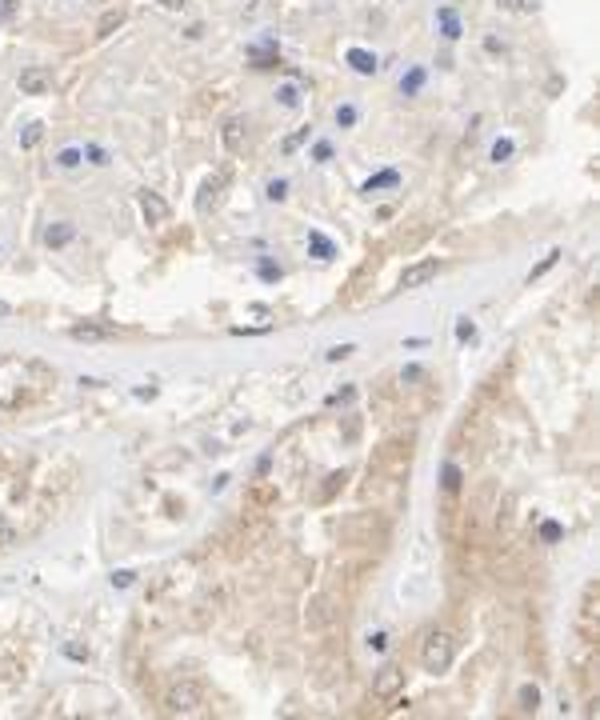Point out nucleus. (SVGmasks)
Masks as SVG:
<instances>
[{
  "label": "nucleus",
  "instance_id": "f257e3e1",
  "mask_svg": "<svg viewBox=\"0 0 600 720\" xmlns=\"http://www.w3.org/2000/svg\"><path fill=\"white\" fill-rule=\"evenodd\" d=\"M452 652H457V644L448 632H428L424 649H420V664H424V672H444L452 664Z\"/></svg>",
  "mask_w": 600,
  "mask_h": 720
},
{
  "label": "nucleus",
  "instance_id": "f03ea898",
  "mask_svg": "<svg viewBox=\"0 0 600 720\" xmlns=\"http://www.w3.org/2000/svg\"><path fill=\"white\" fill-rule=\"evenodd\" d=\"M164 704H168V712H196L200 709V684L196 680H176L168 689V696H164Z\"/></svg>",
  "mask_w": 600,
  "mask_h": 720
},
{
  "label": "nucleus",
  "instance_id": "7ed1b4c3",
  "mask_svg": "<svg viewBox=\"0 0 600 720\" xmlns=\"http://www.w3.org/2000/svg\"><path fill=\"white\" fill-rule=\"evenodd\" d=\"M400 689H405V669H400V664H385V669L372 676V696L377 700H392Z\"/></svg>",
  "mask_w": 600,
  "mask_h": 720
},
{
  "label": "nucleus",
  "instance_id": "20e7f679",
  "mask_svg": "<svg viewBox=\"0 0 600 720\" xmlns=\"http://www.w3.org/2000/svg\"><path fill=\"white\" fill-rule=\"evenodd\" d=\"M437 276H440V260H417L400 273V288H424V284L437 280Z\"/></svg>",
  "mask_w": 600,
  "mask_h": 720
},
{
  "label": "nucleus",
  "instance_id": "39448f33",
  "mask_svg": "<svg viewBox=\"0 0 600 720\" xmlns=\"http://www.w3.org/2000/svg\"><path fill=\"white\" fill-rule=\"evenodd\" d=\"M16 84H21L24 96H44V92L52 88V72H49V69H41V64H32V69H21Z\"/></svg>",
  "mask_w": 600,
  "mask_h": 720
},
{
  "label": "nucleus",
  "instance_id": "423d86ee",
  "mask_svg": "<svg viewBox=\"0 0 600 720\" xmlns=\"http://www.w3.org/2000/svg\"><path fill=\"white\" fill-rule=\"evenodd\" d=\"M141 213H144V220H148V224H164V220H168V204H164L161 193L144 188V193H141Z\"/></svg>",
  "mask_w": 600,
  "mask_h": 720
},
{
  "label": "nucleus",
  "instance_id": "0eeeda50",
  "mask_svg": "<svg viewBox=\"0 0 600 720\" xmlns=\"http://www.w3.org/2000/svg\"><path fill=\"white\" fill-rule=\"evenodd\" d=\"M72 240H76V224L72 220H56L49 233H44V244H49V248H64V244H72Z\"/></svg>",
  "mask_w": 600,
  "mask_h": 720
},
{
  "label": "nucleus",
  "instance_id": "6e6552de",
  "mask_svg": "<svg viewBox=\"0 0 600 720\" xmlns=\"http://www.w3.org/2000/svg\"><path fill=\"white\" fill-rule=\"evenodd\" d=\"M240 144H245V124L224 121V148H228V153H240Z\"/></svg>",
  "mask_w": 600,
  "mask_h": 720
},
{
  "label": "nucleus",
  "instance_id": "1a4fd4ad",
  "mask_svg": "<svg viewBox=\"0 0 600 720\" xmlns=\"http://www.w3.org/2000/svg\"><path fill=\"white\" fill-rule=\"evenodd\" d=\"M121 24H124V9H108L101 21H96V32H101V36H108V32H116Z\"/></svg>",
  "mask_w": 600,
  "mask_h": 720
},
{
  "label": "nucleus",
  "instance_id": "9d476101",
  "mask_svg": "<svg viewBox=\"0 0 600 720\" xmlns=\"http://www.w3.org/2000/svg\"><path fill=\"white\" fill-rule=\"evenodd\" d=\"M72 336H76V340H104V336H112V328L108 325H76Z\"/></svg>",
  "mask_w": 600,
  "mask_h": 720
},
{
  "label": "nucleus",
  "instance_id": "9b49d317",
  "mask_svg": "<svg viewBox=\"0 0 600 720\" xmlns=\"http://www.w3.org/2000/svg\"><path fill=\"white\" fill-rule=\"evenodd\" d=\"M348 64H352L356 72H365V76H368V72H377V56H368L365 49H352V52H348Z\"/></svg>",
  "mask_w": 600,
  "mask_h": 720
},
{
  "label": "nucleus",
  "instance_id": "f8f14e48",
  "mask_svg": "<svg viewBox=\"0 0 600 720\" xmlns=\"http://www.w3.org/2000/svg\"><path fill=\"white\" fill-rule=\"evenodd\" d=\"M41 136H44V124H41V121H32L29 128H24L21 144H24V148H36V144H41Z\"/></svg>",
  "mask_w": 600,
  "mask_h": 720
},
{
  "label": "nucleus",
  "instance_id": "ddd939ff",
  "mask_svg": "<svg viewBox=\"0 0 600 720\" xmlns=\"http://www.w3.org/2000/svg\"><path fill=\"white\" fill-rule=\"evenodd\" d=\"M392 184H400V176H397V173H380V176H372V181L365 184V193H377V188H392Z\"/></svg>",
  "mask_w": 600,
  "mask_h": 720
},
{
  "label": "nucleus",
  "instance_id": "4468645a",
  "mask_svg": "<svg viewBox=\"0 0 600 720\" xmlns=\"http://www.w3.org/2000/svg\"><path fill=\"white\" fill-rule=\"evenodd\" d=\"M537 704H540V692H537V684H524V689H520V709H524V712H532Z\"/></svg>",
  "mask_w": 600,
  "mask_h": 720
},
{
  "label": "nucleus",
  "instance_id": "2eb2a0df",
  "mask_svg": "<svg viewBox=\"0 0 600 720\" xmlns=\"http://www.w3.org/2000/svg\"><path fill=\"white\" fill-rule=\"evenodd\" d=\"M81 161H84V153H81V148H64V153L56 156V164H61V168H76Z\"/></svg>",
  "mask_w": 600,
  "mask_h": 720
},
{
  "label": "nucleus",
  "instance_id": "dca6fc26",
  "mask_svg": "<svg viewBox=\"0 0 600 720\" xmlns=\"http://www.w3.org/2000/svg\"><path fill=\"white\" fill-rule=\"evenodd\" d=\"M444 488L448 492H457L460 488V468L457 465H444Z\"/></svg>",
  "mask_w": 600,
  "mask_h": 720
},
{
  "label": "nucleus",
  "instance_id": "f3484780",
  "mask_svg": "<svg viewBox=\"0 0 600 720\" xmlns=\"http://www.w3.org/2000/svg\"><path fill=\"white\" fill-rule=\"evenodd\" d=\"M308 240H312V253H316V256H332V244H328L320 233H312Z\"/></svg>",
  "mask_w": 600,
  "mask_h": 720
},
{
  "label": "nucleus",
  "instance_id": "a211bd4d",
  "mask_svg": "<svg viewBox=\"0 0 600 720\" xmlns=\"http://www.w3.org/2000/svg\"><path fill=\"white\" fill-rule=\"evenodd\" d=\"M556 256H560V253H549V256H544V260H540L537 268H532V273H529V280H537V276H544V273H549L552 264H556Z\"/></svg>",
  "mask_w": 600,
  "mask_h": 720
},
{
  "label": "nucleus",
  "instance_id": "6ab92c4d",
  "mask_svg": "<svg viewBox=\"0 0 600 720\" xmlns=\"http://www.w3.org/2000/svg\"><path fill=\"white\" fill-rule=\"evenodd\" d=\"M512 156V141H497L492 144V161H509Z\"/></svg>",
  "mask_w": 600,
  "mask_h": 720
},
{
  "label": "nucleus",
  "instance_id": "aec40b11",
  "mask_svg": "<svg viewBox=\"0 0 600 720\" xmlns=\"http://www.w3.org/2000/svg\"><path fill=\"white\" fill-rule=\"evenodd\" d=\"M288 196V181H273L268 184V201H285Z\"/></svg>",
  "mask_w": 600,
  "mask_h": 720
},
{
  "label": "nucleus",
  "instance_id": "412c9836",
  "mask_svg": "<svg viewBox=\"0 0 600 720\" xmlns=\"http://www.w3.org/2000/svg\"><path fill=\"white\" fill-rule=\"evenodd\" d=\"M420 81H424V72H420V69H417V72H412V76H408V81H405V84H400V88H405V96H412V92H417V88H420Z\"/></svg>",
  "mask_w": 600,
  "mask_h": 720
},
{
  "label": "nucleus",
  "instance_id": "4be33fe9",
  "mask_svg": "<svg viewBox=\"0 0 600 720\" xmlns=\"http://www.w3.org/2000/svg\"><path fill=\"white\" fill-rule=\"evenodd\" d=\"M84 156H88L92 164H108V156H104V148H96V144H88V148H84Z\"/></svg>",
  "mask_w": 600,
  "mask_h": 720
},
{
  "label": "nucleus",
  "instance_id": "5701e85b",
  "mask_svg": "<svg viewBox=\"0 0 600 720\" xmlns=\"http://www.w3.org/2000/svg\"><path fill=\"white\" fill-rule=\"evenodd\" d=\"M64 656H72V660H88V649H81V644H64Z\"/></svg>",
  "mask_w": 600,
  "mask_h": 720
},
{
  "label": "nucleus",
  "instance_id": "b1692460",
  "mask_svg": "<svg viewBox=\"0 0 600 720\" xmlns=\"http://www.w3.org/2000/svg\"><path fill=\"white\" fill-rule=\"evenodd\" d=\"M12 540H16V532H12L9 524H0V552H4V548H9Z\"/></svg>",
  "mask_w": 600,
  "mask_h": 720
},
{
  "label": "nucleus",
  "instance_id": "393cba45",
  "mask_svg": "<svg viewBox=\"0 0 600 720\" xmlns=\"http://www.w3.org/2000/svg\"><path fill=\"white\" fill-rule=\"evenodd\" d=\"M112 584H116V589H128V584H133V572H112Z\"/></svg>",
  "mask_w": 600,
  "mask_h": 720
},
{
  "label": "nucleus",
  "instance_id": "a878e982",
  "mask_svg": "<svg viewBox=\"0 0 600 720\" xmlns=\"http://www.w3.org/2000/svg\"><path fill=\"white\" fill-rule=\"evenodd\" d=\"M336 121H340V124H352V121H356V108H348V104H345V108H336Z\"/></svg>",
  "mask_w": 600,
  "mask_h": 720
},
{
  "label": "nucleus",
  "instance_id": "bb28decb",
  "mask_svg": "<svg viewBox=\"0 0 600 720\" xmlns=\"http://www.w3.org/2000/svg\"><path fill=\"white\" fill-rule=\"evenodd\" d=\"M352 353H356L352 345H340V348H332V353H328V360H345V356H352Z\"/></svg>",
  "mask_w": 600,
  "mask_h": 720
},
{
  "label": "nucleus",
  "instance_id": "cd10ccee",
  "mask_svg": "<svg viewBox=\"0 0 600 720\" xmlns=\"http://www.w3.org/2000/svg\"><path fill=\"white\" fill-rule=\"evenodd\" d=\"M305 136H308V128H300V132H296V136H288V141H285V153H293L296 144L305 141Z\"/></svg>",
  "mask_w": 600,
  "mask_h": 720
},
{
  "label": "nucleus",
  "instance_id": "c85d7f7f",
  "mask_svg": "<svg viewBox=\"0 0 600 720\" xmlns=\"http://www.w3.org/2000/svg\"><path fill=\"white\" fill-rule=\"evenodd\" d=\"M336 485H345V472H336V477H328V488H325V500L336 492Z\"/></svg>",
  "mask_w": 600,
  "mask_h": 720
},
{
  "label": "nucleus",
  "instance_id": "c756f323",
  "mask_svg": "<svg viewBox=\"0 0 600 720\" xmlns=\"http://www.w3.org/2000/svg\"><path fill=\"white\" fill-rule=\"evenodd\" d=\"M220 188H224V173H220V176H213V181L204 184V193H213V196L220 193Z\"/></svg>",
  "mask_w": 600,
  "mask_h": 720
},
{
  "label": "nucleus",
  "instance_id": "7c9ffc66",
  "mask_svg": "<svg viewBox=\"0 0 600 720\" xmlns=\"http://www.w3.org/2000/svg\"><path fill=\"white\" fill-rule=\"evenodd\" d=\"M540 532H544V540H556V537H560V524H552V520H549V524L540 528Z\"/></svg>",
  "mask_w": 600,
  "mask_h": 720
},
{
  "label": "nucleus",
  "instance_id": "2f4dec72",
  "mask_svg": "<svg viewBox=\"0 0 600 720\" xmlns=\"http://www.w3.org/2000/svg\"><path fill=\"white\" fill-rule=\"evenodd\" d=\"M280 101H285V104H296L300 96H296V88H280Z\"/></svg>",
  "mask_w": 600,
  "mask_h": 720
},
{
  "label": "nucleus",
  "instance_id": "473e14b6",
  "mask_svg": "<svg viewBox=\"0 0 600 720\" xmlns=\"http://www.w3.org/2000/svg\"><path fill=\"white\" fill-rule=\"evenodd\" d=\"M161 4H164V9H173V12H176V9H184V0H161Z\"/></svg>",
  "mask_w": 600,
  "mask_h": 720
},
{
  "label": "nucleus",
  "instance_id": "72a5a7b5",
  "mask_svg": "<svg viewBox=\"0 0 600 720\" xmlns=\"http://www.w3.org/2000/svg\"><path fill=\"white\" fill-rule=\"evenodd\" d=\"M9 316H12V305H4V300H0V320H9Z\"/></svg>",
  "mask_w": 600,
  "mask_h": 720
}]
</instances>
